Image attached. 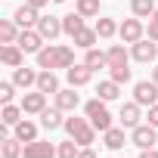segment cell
I'll return each instance as SVG.
<instances>
[{
  "label": "cell",
  "mask_w": 158,
  "mask_h": 158,
  "mask_svg": "<svg viewBox=\"0 0 158 158\" xmlns=\"http://www.w3.org/2000/svg\"><path fill=\"white\" fill-rule=\"evenodd\" d=\"M37 65L40 68H71L74 65V50L65 47V44H50L37 53Z\"/></svg>",
  "instance_id": "6da1fadb"
},
{
  "label": "cell",
  "mask_w": 158,
  "mask_h": 158,
  "mask_svg": "<svg viewBox=\"0 0 158 158\" xmlns=\"http://www.w3.org/2000/svg\"><path fill=\"white\" fill-rule=\"evenodd\" d=\"M65 133L77 143V146H90L96 139V127L90 124V118H65Z\"/></svg>",
  "instance_id": "7a4b0ae2"
},
{
  "label": "cell",
  "mask_w": 158,
  "mask_h": 158,
  "mask_svg": "<svg viewBox=\"0 0 158 158\" xmlns=\"http://www.w3.org/2000/svg\"><path fill=\"white\" fill-rule=\"evenodd\" d=\"M84 115H87V118H90V124H93L96 130H102V133L112 127V112H109L106 99H99V96H96V99H90V102L84 106Z\"/></svg>",
  "instance_id": "3957f363"
},
{
  "label": "cell",
  "mask_w": 158,
  "mask_h": 158,
  "mask_svg": "<svg viewBox=\"0 0 158 158\" xmlns=\"http://www.w3.org/2000/svg\"><path fill=\"white\" fill-rule=\"evenodd\" d=\"M56 155H59V146H53L47 139L25 143V149H22V158H56Z\"/></svg>",
  "instance_id": "277c9868"
},
{
  "label": "cell",
  "mask_w": 158,
  "mask_h": 158,
  "mask_svg": "<svg viewBox=\"0 0 158 158\" xmlns=\"http://www.w3.org/2000/svg\"><path fill=\"white\" fill-rule=\"evenodd\" d=\"M118 37H121L124 44H136V40L146 37V25H143L139 19H124L121 28H118Z\"/></svg>",
  "instance_id": "5b68a950"
},
{
  "label": "cell",
  "mask_w": 158,
  "mask_h": 158,
  "mask_svg": "<svg viewBox=\"0 0 158 158\" xmlns=\"http://www.w3.org/2000/svg\"><path fill=\"white\" fill-rule=\"evenodd\" d=\"M158 127H152V124H136L133 130H130V139H133V146H139V149H152L155 143H158V133H155Z\"/></svg>",
  "instance_id": "8992f818"
},
{
  "label": "cell",
  "mask_w": 158,
  "mask_h": 158,
  "mask_svg": "<svg viewBox=\"0 0 158 158\" xmlns=\"http://www.w3.org/2000/svg\"><path fill=\"white\" fill-rule=\"evenodd\" d=\"M133 99L139 106H155L158 102V84L155 81H136L133 84Z\"/></svg>",
  "instance_id": "52a82bcc"
},
{
  "label": "cell",
  "mask_w": 158,
  "mask_h": 158,
  "mask_svg": "<svg viewBox=\"0 0 158 158\" xmlns=\"http://www.w3.org/2000/svg\"><path fill=\"white\" fill-rule=\"evenodd\" d=\"M25 53H40L44 50V34L37 31V28H22V34H19V40H16Z\"/></svg>",
  "instance_id": "ba28073f"
},
{
  "label": "cell",
  "mask_w": 158,
  "mask_h": 158,
  "mask_svg": "<svg viewBox=\"0 0 158 158\" xmlns=\"http://www.w3.org/2000/svg\"><path fill=\"white\" fill-rule=\"evenodd\" d=\"M0 62L10 65V68H19L25 62V50L19 44H3V47H0Z\"/></svg>",
  "instance_id": "9c48e42d"
},
{
  "label": "cell",
  "mask_w": 158,
  "mask_h": 158,
  "mask_svg": "<svg viewBox=\"0 0 158 158\" xmlns=\"http://www.w3.org/2000/svg\"><path fill=\"white\" fill-rule=\"evenodd\" d=\"M65 77H68V84L71 87H84V84H90V77H93V68L90 65H71V68H65Z\"/></svg>",
  "instance_id": "30bf717a"
},
{
  "label": "cell",
  "mask_w": 158,
  "mask_h": 158,
  "mask_svg": "<svg viewBox=\"0 0 158 158\" xmlns=\"http://www.w3.org/2000/svg\"><path fill=\"white\" fill-rule=\"evenodd\" d=\"M13 19H16L19 28H37V22H40V16H37V10H34L31 3H22V6L13 13Z\"/></svg>",
  "instance_id": "8fae6325"
},
{
  "label": "cell",
  "mask_w": 158,
  "mask_h": 158,
  "mask_svg": "<svg viewBox=\"0 0 158 158\" xmlns=\"http://www.w3.org/2000/svg\"><path fill=\"white\" fill-rule=\"evenodd\" d=\"M37 31L44 34V40H56V37L62 34V19H56V16H40Z\"/></svg>",
  "instance_id": "7c38bea8"
},
{
  "label": "cell",
  "mask_w": 158,
  "mask_h": 158,
  "mask_svg": "<svg viewBox=\"0 0 158 158\" xmlns=\"http://www.w3.org/2000/svg\"><path fill=\"white\" fill-rule=\"evenodd\" d=\"M22 109H25V115H40V112L47 109V93H40V90L25 93V96H22Z\"/></svg>",
  "instance_id": "4fadbf2b"
},
{
  "label": "cell",
  "mask_w": 158,
  "mask_h": 158,
  "mask_svg": "<svg viewBox=\"0 0 158 158\" xmlns=\"http://www.w3.org/2000/svg\"><path fill=\"white\" fill-rule=\"evenodd\" d=\"M155 56H158L155 40H146V37H143V40H136V44H133V59H136V62H152Z\"/></svg>",
  "instance_id": "5bb4252c"
},
{
  "label": "cell",
  "mask_w": 158,
  "mask_h": 158,
  "mask_svg": "<svg viewBox=\"0 0 158 158\" xmlns=\"http://www.w3.org/2000/svg\"><path fill=\"white\" fill-rule=\"evenodd\" d=\"M34 87H37L40 93H47V96H50V93H53V96L59 93V81H56V74H53L50 68H44V71L37 74V84H34Z\"/></svg>",
  "instance_id": "9a60e30c"
},
{
  "label": "cell",
  "mask_w": 158,
  "mask_h": 158,
  "mask_svg": "<svg viewBox=\"0 0 158 158\" xmlns=\"http://www.w3.org/2000/svg\"><path fill=\"white\" fill-rule=\"evenodd\" d=\"M77 106H81V96L74 93V87H71V90H59V93H56V109H62V112H74Z\"/></svg>",
  "instance_id": "2e32d148"
},
{
  "label": "cell",
  "mask_w": 158,
  "mask_h": 158,
  "mask_svg": "<svg viewBox=\"0 0 158 158\" xmlns=\"http://www.w3.org/2000/svg\"><path fill=\"white\" fill-rule=\"evenodd\" d=\"M139 124V102L133 99V102H127V106H121V127H136Z\"/></svg>",
  "instance_id": "e0dca14e"
},
{
  "label": "cell",
  "mask_w": 158,
  "mask_h": 158,
  "mask_svg": "<svg viewBox=\"0 0 158 158\" xmlns=\"http://www.w3.org/2000/svg\"><path fill=\"white\" fill-rule=\"evenodd\" d=\"M19 25H16V19H0V44H16L19 40Z\"/></svg>",
  "instance_id": "ac0fdd59"
},
{
  "label": "cell",
  "mask_w": 158,
  "mask_h": 158,
  "mask_svg": "<svg viewBox=\"0 0 158 158\" xmlns=\"http://www.w3.org/2000/svg\"><path fill=\"white\" fill-rule=\"evenodd\" d=\"M37 74H40V71H31V68H22V65H19V68H13V84L28 90L31 84H37Z\"/></svg>",
  "instance_id": "d6986e66"
},
{
  "label": "cell",
  "mask_w": 158,
  "mask_h": 158,
  "mask_svg": "<svg viewBox=\"0 0 158 158\" xmlns=\"http://www.w3.org/2000/svg\"><path fill=\"white\" fill-rule=\"evenodd\" d=\"M96 96H99V99H106V102H112V99H118V96H121V84H118V81H112V77H109V81H99Z\"/></svg>",
  "instance_id": "ffe728a7"
},
{
  "label": "cell",
  "mask_w": 158,
  "mask_h": 158,
  "mask_svg": "<svg viewBox=\"0 0 158 158\" xmlns=\"http://www.w3.org/2000/svg\"><path fill=\"white\" fill-rule=\"evenodd\" d=\"M81 28H84V16L77 13V10H74V13H68V16H62V31H65L68 37H74Z\"/></svg>",
  "instance_id": "44dd1931"
},
{
  "label": "cell",
  "mask_w": 158,
  "mask_h": 158,
  "mask_svg": "<svg viewBox=\"0 0 158 158\" xmlns=\"http://www.w3.org/2000/svg\"><path fill=\"white\" fill-rule=\"evenodd\" d=\"M96 37H99V34H96V28H87V25H84L81 31H77V34L71 37V40H74V47H81V50H93Z\"/></svg>",
  "instance_id": "7402d4cb"
},
{
  "label": "cell",
  "mask_w": 158,
  "mask_h": 158,
  "mask_svg": "<svg viewBox=\"0 0 158 158\" xmlns=\"http://www.w3.org/2000/svg\"><path fill=\"white\" fill-rule=\"evenodd\" d=\"M106 59H109V68H121V65H127V50L121 44H112L106 50Z\"/></svg>",
  "instance_id": "603a6c76"
},
{
  "label": "cell",
  "mask_w": 158,
  "mask_h": 158,
  "mask_svg": "<svg viewBox=\"0 0 158 158\" xmlns=\"http://www.w3.org/2000/svg\"><path fill=\"white\" fill-rule=\"evenodd\" d=\"M40 124H44L47 130L65 127V121H62V109H44V112H40Z\"/></svg>",
  "instance_id": "cb8c5ba5"
},
{
  "label": "cell",
  "mask_w": 158,
  "mask_h": 158,
  "mask_svg": "<svg viewBox=\"0 0 158 158\" xmlns=\"http://www.w3.org/2000/svg\"><path fill=\"white\" fill-rule=\"evenodd\" d=\"M16 139H22V143H34V139H37V124L28 121V118L19 121V124H16Z\"/></svg>",
  "instance_id": "d4e9b609"
},
{
  "label": "cell",
  "mask_w": 158,
  "mask_h": 158,
  "mask_svg": "<svg viewBox=\"0 0 158 158\" xmlns=\"http://www.w3.org/2000/svg\"><path fill=\"white\" fill-rule=\"evenodd\" d=\"M22 115H25V109H22V106H13V102L3 106V112H0V118H3L6 127H16V124L22 121Z\"/></svg>",
  "instance_id": "484cf974"
},
{
  "label": "cell",
  "mask_w": 158,
  "mask_h": 158,
  "mask_svg": "<svg viewBox=\"0 0 158 158\" xmlns=\"http://www.w3.org/2000/svg\"><path fill=\"white\" fill-rule=\"evenodd\" d=\"M93 28H96V34H99V37H115V34H118V28H121V25H118V22H115V19H106V16H99V19H96V25H93Z\"/></svg>",
  "instance_id": "4316f807"
},
{
  "label": "cell",
  "mask_w": 158,
  "mask_h": 158,
  "mask_svg": "<svg viewBox=\"0 0 158 158\" xmlns=\"http://www.w3.org/2000/svg\"><path fill=\"white\" fill-rule=\"evenodd\" d=\"M124 127H109L106 130V146L112 149V152H118V149H124Z\"/></svg>",
  "instance_id": "83f0119b"
},
{
  "label": "cell",
  "mask_w": 158,
  "mask_h": 158,
  "mask_svg": "<svg viewBox=\"0 0 158 158\" xmlns=\"http://www.w3.org/2000/svg\"><path fill=\"white\" fill-rule=\"evenodd\" d=\"M84 65H90L93 71H99V68H109V59H106V53H102V50H87Z\"/></svg>",
  "instance_id": "f1b7e54d"
},
{
  "label": "cell",
  "mask_w": 158,
  "mask_h": 158,
  "mask_svg": "<svg viewBox=\"0 0 158 158\" xmlns=\"http://www.w3.org/2000/svg\"><path fill=\"white\" fill-rule=\"evenodd\" d=\"M130 10L136 19H149L155 13V0H130Z\"/></svg>",
  "instance_id": "f546056e"
},
{
  "label": "cell",
  "mask_w": 158,
  "mask_h": 158,
  "mask_svg": "<svg viewBox=\"0 0 158 158\" xmlns=\"http://www.w3.org/2000/svg\"><path fill=\"white\" fill-rule=\"evenodd\" d=\"M22 139L16 136H3V146H0V152H3V158H22Z\"/></svg>",
  "instance_id": "4dcf8cb0"
},
{
  "label": "cell",
  "mask_w": 158,
  "mask_h": 158,
  "mask_svg": "<svg viewBox=\"0 0 158 158\" xmlns=\"http://www.w3.org/2000/svg\"><path fill=\"white\" fill-rule=\"evenodd\" d=\"M74 6H77V13H81L84 19L99 16V0H74Z\"/></svg>",
  "instance_id": "1f68e13d"
},
{
  "label": "cell",
  "mask_w": 158,
  "mask_h": 158,
  "mask_svg": "<svg viewBox=\"0 0 158 158\" xmlns=\"http://www.w3.org/2000/svg\"><path fill=\"white\" fill-rule=\"evenodd\" d=\"M81 155V149H77V143L68 136L65 143H59V158H77Z\"/></svg>",
  "instance_id": "d6a6232c"
},
{
  "label": "cell",
  "mask_w": 158,
  "mask_h": 158,
  "mask_svg": "<svg viewBox=\"0 0 158 158\" xmlns=\"http://www.w3.org/2000/svg\"><path fill=\"white\" fill-rule=\"evenodd\" d=\"M13 96H16V84H13V81H3V84H0V102L10 106Z\"/></svg>",
  "instance_id": "836d02e7"
},
{
  "label": "cell",
  "mask_w": 158,
  "mask_h": 158,
  "mask_svg": "<svg viewBox=\"0 0 158 158\" xmlns=\"http://www.w3.org/2000/svg\"><path fill=\"white\" fill-rule=\"evenodd\" d=\"M112 71V81H118V84H127L130 81V68L127 65H121V68H109Z\"/></svg>",
  "instance_id": "e575fe53"
},
{
  "label": "cell",
  "mask_w": 158,
  "mask_h": 158,
  "mask_svg": "<svg viewBox=\"0 0 158 158\" xmlns=\"http://www.w3.org/2000/svg\"><path fill=\"white\" fill-rule=\"evenodd\" d=\"M146 34H149V40H155V44H158V19H149V28H146Z\"/></svg>",
  "instance_id": "d590c367"
},
{
  "label": "cell",
  "mask_w": 158,
  "mask_h": 158,
  "mask_svg": "<svg viewBox=\"0 0 158 158\" xmlns=\"http://www.w3.org/2000/svg\"><path fill=\"white\" fill-rule=\"evenodd\" d=\"M149 124H152V127H158V102H155V106H149Z\"/></svg>",
  "instance_id": "8d00e7d4"
},
{
  "label": "cell",
  "mask_w": 158,
  "mask_h": 158,
  "mask_svg": "<svg viewBox=\"0 0 158 158\" xmlns=\"http://www.w3.org/2000/svg\"><path fill=\"white\" fill-rule=\"evenodd\" d=\"M139 158H158V149L152 146V149H139Z\"/></svg>",
  "instance_id": "74e56055"
},
{
  "label": "cell",
  "mask_w": 158,
  "mask_h": 158,
  "mask_svg": "<svg viewBox=\"0 0 158 158\" xmlns=\"http://www.w3.org/2000/svg\"><path fill=\"white\" fill-rule=\"evenodd\" d=\"M77 158H96V152L90 146H81V155H77Z\"/></svg>",
  "instance_id": "f35d334b"
},
{
  "label": "cell",
  "mask_w": 158,
  "mask_h": 158,
  "mask_svg": "<svg viewBox=\"0 0 158 158\" xmlns=\"http://www.w3.org/2000/svg\"><path fill=\"white\" fill-rule=\"evenodd\" d=\"M25 3H31L34 10H40V6H47V3H50V0H25Z\"/></svg>",
  "instance_id": "ab89813d"
},
{
  "label": "cell",
  "mask_w": 158,
  "mask_h": 158,
  "mask_svg": "<svg viewBox=\"0 0 158 158\" xmlns=\"http://www.w3.org/2000/svg\"><path fill=\"white\" fill-rule=\"evenodd\" d=\"M152 81H155V84H158V68H152Z\"/></svg>",
  "instance_id": "60d3db41"
},
{
  "label": "cell",
  "mask_w": 158,
  "mask_h": 158,
  "mask_svg": "<svg viewBox=\"0 0 158 158\" xmlns=\"http://www.w3.org/2000/svg\"><path fill=\"white\" fill-rule=\"evenodd\" d=\"M152 19H158V10H155V13H152Z\"/></svg>",
  "instance_id": "b9f144b4"
},
{
  "label": "cell",
  "mask_w": 158,
  "mask_h": 158,
  "mask_svg": "<svg viewBox=\"0 0 158 158\" xmlns=\"http://www.w3.org/2000/svg\"><path fill=\"white\" fill-rule=\"evenodd\" d=\"M53 3H65V0H53Z\"/></svg>",
  "instance_id": "7bdbcfd3"
}]
</instances>
